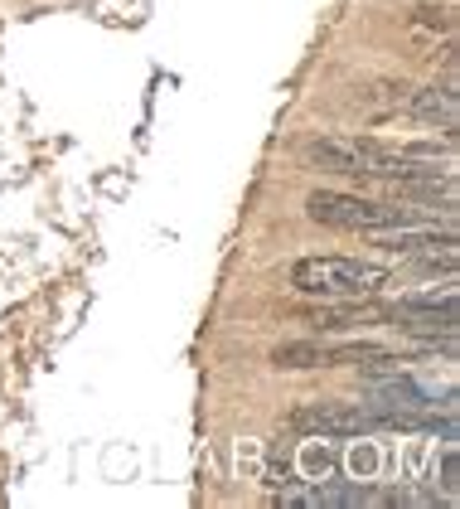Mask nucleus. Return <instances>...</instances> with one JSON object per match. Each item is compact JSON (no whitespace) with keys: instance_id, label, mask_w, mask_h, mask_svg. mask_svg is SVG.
I'll list each match as a JSON object with an SVG mask.
<instances>
[{"instance_id":"1","label":"nucleus","mask_w":460,"mask_h":509,"mask_svg":"<svg viewBox=\"0 0 460 509\" xmlns=\"http://www.w3.org/2000/svg\"><path fill=\"white\" fill-rule=\"evenodd\" d=\"M291 287L305 296H325V301H359L388 287V267L359 263V257H301L291 267Z\"/></svg>"},{"instance_id":"2","label":"nucleus","mask_w":460,"mask_h":509,"mask_svg":"<svg viewBox=\"0 0 460 509\" xmlns=\"http://www.w3.org/2000/svg\"><path fill=\"white\" fill-rule=\"evenodd\" d=\"M291 427L320 436H359V432H379V418L369 412V402H305V408H296Z\"/></svg>"},{"instance_id":"3","label":"nucleus","mask_w":460,"mask_h":509,"mask_svg":"<svg viewBox=\"0 0 460 509\" xmlns=\"http://www.w3.org/2000/svg\"><path fill=\"white\" fill-rule=\"evenodd\" d=\"M407 112L417 116V122H427V126L456 132V122H460V98H456L451 82H431V88H417V92L407 98Z\"/></svg>"},{"instance_id":"4","label":"nucleus","mask_w":460,"mask_h":509,"mask_svg":"<svg viewBox=\"0 0 460 509\" xmlns=\"http://www.w3.org/2000/svg\"><path fill=\"white\" fill-rule=\"evenodd\" d=\"M271 364H277V369H325V345H311V340L277 345L271 349Z\"/></svg>"},{"instance_id":"5","label":"nucleus","mask_w":460,"mask_h":509,"mask_svg":"<svg viewBox=\"0 0 460 509\" xmlns=\"http://www.w3.org/2000/svg\"><path fill=\"white\" fill-rule=\"evenodd\" d=\"M373 495L363 485H320V490H305V505H369Z\"/></svg>"},{"instance_id":"6","label":"nucleus","mask_w":460,"mask_h":509,"mask_svg":"<svg viewBox=\"0 0 460 509\" xmlns=\"http://www.w3.org/2000/svg\"><path fill=\"white\" fill-rule=\"evenodd\" d=\"M460 470H456V446H446V456H441V490H446V500H456V490H460Z\"/></svg>"}]
</instances>
